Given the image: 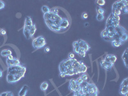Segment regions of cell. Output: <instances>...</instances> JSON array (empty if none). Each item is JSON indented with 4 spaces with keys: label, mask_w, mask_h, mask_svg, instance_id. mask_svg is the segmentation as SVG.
I'll return each instance as SVG.
<instances>
[{
    "label": "cell",
    "mask_w": 128,
    "mask_h": 96,
    "mask_svg": "<svg viewBox=\"0 0 128 96\" xmlns=\"http://www.w3.org/2000/svg\"><path fill=\"white\" fill-rule=\"evenodd\" d=\"M80 85H78L75 79H71L70 80V82H69V90H71V92H75L76 91H78L80 88Z\"/></svg>",
    "instance_id": "5"
},
{
    "label": "cell",
    "mask_w": 128,
    "mask_h": 96,
    "mask_svg": "<svg viewBox=\"0 0 128 96\" xmlns=\"http://www.w3.org/2000/svg\"><path fill=\"white\" fill-rule=\"evenodd\" d=\"M100 65H101V66L103 69L106 70V71H110V69H111V68L113 67V65L106 62L105 60L101 61V62H100Z\"/></svg>",
    "instance_id": "8"
},
{
    "label": "cell",
    "mask_w": 128,
    "mask_h": 96,
    "mask_svg": "<svg viewBox=\"0 0 128 96\" xmlns=\"http://www.w3.org/2000/svg\"><path fill=\"white\" fill-rule=\"evenodd\" d=\"M36 30H37V28H36V25L35 24H33L32 27H31L30 30V32H29V35H30V37L32 38V37H33V35L35 33Z\"/></svg>",
    "instance_id": "13"
},
{
    "label": "cell",
    "mask_w": 128,
    "mask_h": 96,
    "mask_svg": "<svg viewBox=\"0 0 128 96\" xmlns=\"http://www.w3.org/2000/svg\"><path fill=\"white\" fill-rule=\"evenodd\" d=\"M108 31L106 30V29H105L103 32H101V37L104 39V38H105V37H106L107 36H108Z\"/></svg>",
    "instance_id": "25"
},
{
    "label": "cell",
    "mask_w": 128,
    "mask_h": 96,
    "mask_svg": "<svg viewBox=\"0 0 128 96\" xmlns=\"http://www.w3.org/2000/svg\"><path fill=\"white\" fill-rule=\"evenodd\" d=\"M97 12L99 14H103L104 15V13L105 12V10L103 9V8H101V7H99L97 9Z\"/></svg>",
    "instance_id": "27"
},
{
    "label": "cell",
    "mask_w": 128,
    "mask_h": 96,
    "mask_svg": "<svg viewBox=\"0 0 128 96\" xmlns=\"http://www.w3.org/2000/svg\"><path fill=\"white\" fill-rule=\"evenodd\" d=\"M88 17V14L87 13H86V12H84V13L82 14V17L83 19H87Z\"/></svg>",
    "instance_id": "34"
},
{
    "label": "cell",
    "mask_w": 128,
    "mask_h": 96,
    "mask_svg": "<svg viewBox=\"0 0 128 96\" xmlns=\"http://www.w3.org/2000/svg\"><path fill=\"white\" fill-rule=\"evenodd\" d=\"M81 78H82V79L83 80V81H86V80L88 79V76L87 75H86V74H83V75H82Z\"/></svg>",
    "instance_id": "33"
},
{
    "label": "cell",
    "mask_w": 128,
    "mask_h": 96,
    "mask_svg": "<svg viewBox=\"0 0 128 96\" xmlns=\"http://www.w3.org/2000/svg\"><path fill=\"white\" fill-rule=\"evenodd\" d=\"M78 44H79V48H83L85 49V50L86 51V52L88 51L90 49V46L88 45L87 42H85L83 40H79L78 41Z\"/></svg>",
    "instance_id": "7"
},
{
    "label": "cell",
    "mask_w": 128,
    "mask_h": 96,
    "mask_svg": "<svg viewBox=\"0 0 128 96\" xmlns=\"http://www.w3.org/2000/svg\"><path fill=\"white\" fill-rule=\"evenodd\" d=\"M76 83H78V85H82L83 83V82H84V81L83 80L82 78H81V77H79V78H78V79H76Z\"/></svg>",
    "instance_id": "28"
},
{
    "label": "cell",
    "mask_w": 128,
    "mask_h": 96,
    "mask_svg": "<svg viewBox=\"0 0 128 96\" xmlns=\"http://www.w3.org/2000/svg\"><path fill=\"white\" fill-rule=\"evenodd\" d=\"M50 51V47H46L44 49V52L45 53H49Z\"/></svg>",
    "instance_id": "35"
},
{
    "label": "cell",
    "mask_w": 128,
    "mask_h": 96,
    "mask_svg": "<svg viewBox=\"0 0 128 96\" xmlns=\"http://www.w3.org/2000/svg\"><path fill=\"white\" fill-rule=\"evenodd\" d=\"M73 49H74V53H76L78 54V53H79V46L78 41H75V42H73Z\"/></svg>",
    "instance_id": "16"
},
{
    "label": "cell",
    "mask_w": 128,
    "mask_h": 96,
    "mask_svg": "<svg viewBox=\"0 0 128 96\" xmlns=\"http://www.w3.org/2000/svg\"><path fill=\"white\" fill-rule=\"evenodd\" d=\"M128 49H126L124 51V52L123 53L122 56V60H123V62L124 64L126 67L128 68Z\"/></svg>",
    "instance_id": "11"
},
{
    "label": "cell",
    "mask_w": 128,
    "mask_h": 96,
    "mask_svg": "<svg viewBox=\"0 0 128 96\" xmlns=\"http://www.w3.org/2000/svg\"><path fill=\"white\" fill-rule=\"evenodd\" d=\"M41 10H42V12H43L44 14H47V13H49V12H51V9H49L47 6H46V5L42 6V9H41Z\"/></svg>",
    "instance_id": "20"
},
{
    "label": "cell",
    "mask_w": 128,
    "mask_h": 96,
    "mask_svg": "<svg viewBox=\"0 0 128 96\" xmlns=\"http://www.w3.org/2000/svg\"><path fill=\"white\" fill-rule=\"evenodd\" d=\"M105 0H97V1H96V3L97 4L99 7H102V6H104L105 5Z\"/></svg>",
    "instance_id": "26"
},
{
    "label": "cell",
    "mask_w": 128,
    "mask_h": 96,
    "mask_svg": "<svg viewBox=\"0 0 128 96\" xmlns=\"http://www.w3.org/2000/svg\"><path fill=\"white\" fill-rule=\"evenodd\" d=\"M74 54L73 53H70L69 54V59H74Z\"/></svg>",
    "instance_id": "31"
},
{
    "label": "cell",
    "mask_w": 128,
    "mask_h": 96,
    "mask_svg": "<svg viewBox=\"0 0 128 96\" xmlns=\"http://www.w3.org/2000/svg\"><path fill=\"white\" fill-rule=\"evenodd\" d=\"M112 20H113V14L111 13L108 18L106 20V27H108V26H111V22H112Z\"/></svg>",
    "instance_id": "17"
},
{
    "label": "cell",
    "mask_w": 128,
    "mask_h": 96,
    "mask_svg": "<svg viewBox=\"0 0 128 96\" xmlns=\"http://www.w3.org/2000/svg\"><path fill=\"white\" fill-rule=\"evenodd\" d=\"M26 72V68L21 65L8 67L7 81L9 83H14L23 78Z\"/></svg>",
    "instance_id": "1"
},
{
    "label": "cell",
    "mask_w": 128,
    "mask_h": 96,
    "mask_svg": "<svg viewBox=\"0 0 128 96\" xmlns=\"http://www.w3.org/2000/svg\"><path fill=\"white\" fill-rule=\"evenodd\" d=\"M109 56H110V62L113 65L116 62L117 56L115 55H114V54H109Z\"/></svg>",
    "instance_id": "21"
},
{
    "label": "cell",
    "mask_w": 128,
    "mask_h": 96,
    "mask_svg": "<svg viewBox=\"0 0 128 96\" xmlns=\"http://www.w3.org/2000/svg\"><path fill=\"white\" fill-rule=\"evenodd\" d=\"M122 44H123V43L120 41L119 39H117V40H114V41H111V44H112V46L115 47H119V46H121Z\"/></svg>",
    "instance_id": "14"
},
{
    "label": "cell",
    "mask_w": 128,
    "mask_h": 96,
    "mask_svg": "<svg viewBox=\"0 0 128 96\" xmlns=\"http://www.w3.org/2000/svg\"><path fill=\"white\" fill-rule=\"evenodd\" d=\"M1 55L3 57H8L9 56L12 55V51L10 49H3L1 52Z\"/></svg>",
    "instance_id": "12"
},
{
    "label": "cell",
    "mask_w": 128,
    "mask_h": 96,
    "mask_svg": "<svg viewBox=\"0 0 128 96\" xmlns=\"http://www.w3.org/2000/svg\"><path fill=\"white\" fill-rule=\"evenodd\" d=\"M86 53H85V52H79L78 53V55H79V56L80 57H82V58H84L86 56Z\"/></svg>",
    "instance_id": "30"
},
{
    "label": "cell",
    "mask_w": 128,
    "mask_h": 96,
    "mask_svg": "<svg viewBox=\"0 0 128 96\" xmlns=\"http://www.w3.org/2000/svg\"><path fill=\"white\" fill-rule=\"evenodd\" d=\"M2 76H3V71L1 69H0V78H2Z\"/></svg>",
    "instance_id": "38"
},
{
    "label": "cell",
    "mask_w": 128,
    "mask_h": 96,
    "mask_svg": "<svg viewBox=\"0 0 128 96\" xmlns=\"http://www.w3.org/2000/svg\"><path fill=\"white\" fill-rule=\"evenodd\" d=\"M6 63H7V65H8V67L18 65H20L21 64L19 60L17 59V58H14L13 59H11V60L7 59Z\"/></svg>",
    "instance_id": "6"
},
{
    "label": "cell",
    "mask_w": 128,
    "mask_h": 96,
    "mask_svg": "<svg viewBox=\"0 0 128 96\" xmlns=\"http://www.w3.org/2000/svg\"><path fill=\"white\" fill-rule=\"evenodd\" d=\"M69 26V21L67 18H63L60 24V28L62 30L66 29Z\"/></svg>",
    "instance_id": "9"
},
{
    "label": "cell",
    "mask_w": 128,
    "mask_h": 96,
    "mask_svg": "<svg viewBox=\"0 0 128 96\" xmlns=\"http://www.w3.org/2000/svg\"><path fill=\"white\" fill-rule=\"evenodd\" d=\"M120 94L125 96L128 94V86H124V87H120L119 90Z\"/></svg>",
    "instance_id": "15"
},
{
    "label": "cell",
    "mask_w": 128,
    "mask_h": 96,
    "mask_svg": "<svg viewBox=\"0 0 128 96\" xmlns=\"http://www.w3.org/2000/svg\"><path fill=\"white\" fill-rule=\"evenodd\" d=\"M5 7V3H4V1H1V0H0V10L3 9Z\"/></svg>",
    "instance_id": "29"
},
{
    "label": "cell",
    "mask_w": 128,
    "mask_h": 96,
    "mask_svg": "<svg viewBox=\"0 0 128 96\" xmlns=\"http://www.w3.org/2000/svg\"><path fill=\"white\" fill-rule=\"evenodd\" d=\"M46 39L43 36H39L34 39L32 42L33 47L35 49H41L46 46Z\"/></svg>",
    "instance_id": "3"
},
{
    "label": "cell",
    "mask_w": 128,
    "mask_h": 96,
    "mask_svg": "<svg viewBox=\"0 0 128 96\" xmlns=\"http://www.w3.org/2000/svg\"><path fill=\"white\" fill-rule=\"evenodd\" d=\"M14 58V56H12V55H10V56H9L8 57H7V59L11 60V59H13Z\"/></svg>",
    "instance_id": "37"
},
{
    "label": "cell",
    "mask_w": 128,
    "mask_h": 96,
    "mask_svg": "<svg viewBox=\"0 0 128 96\" xmlns=\"http://www.w3.org/2000/svg\"><path fill=\"white\" fill-rule=\"evenodd\" d=\"M44 18L46 25L49 28L51 26L60 27V24L63 19L58 14H54L51 11L47 14H44Z\"/></svg>",
    "instance_id": "2"
},
{
    "label": "cell",
    "mask_w": 128,
    "mask_h": 96,
    "mask_svg": "<svg viewBox=\"0 0 128 96\" xmlns=\"http://www.w3.org/2000/svg\"><path fill=\"white\" fill-rule=\"evenodd\" d=\"M128 34L127 33H124L122 34L120 37L119 38V40L120 41H121L122 43H124L125 42H126L127 40H128Z\"/></svg>",
    "instance_id": "19"
},
{
    "label": "cell",
    "mask_w": 128,
    "mask_h": 96,
    "mask_svg": "<svg viewBox=\"0 0 128 96\" xmlns=\"http://www.w3.org/2000/svg\"><path fill=\"white\" fill-rule=\"evenodd\" d=\"M96 19H97V20L98 21H102L104 20V19H105V16L103 14H98L97 15V17H96Z\"/></svg>",
    "instance_id": "23"
},
{
    "label": "cell",
    "mask_w": 128,
    "mask_h": 96,
    "mask_svg": "<svg viewBox=\"0 0 128 96\" xmlns=\"http://www.w3.org/2000/svg\"><path fill=\"white\" fill-rule=\"evenodd\" d=\"M48 87H49V85H48V83L46 82V81L42 83L41 85V88L42 91H46Z\"/></svg>",
    "instance_id": "18"
},
{
    "label": "cell",
    "mask_w": 128,
    "mask_h": 96,
    "mask_svg": "<svg viewBox=\"0 0 128 96\" xmlns=\"http://www.w3.org/2000/svg\"><path fill=\"white\" fill-rule=\"evenodd\" d=\"M1 34L3 35H6V34H7V32H6V31H5V30H4V29H2L1 30Z\"/></svg>",
    "instance_id": "36"
},
{
    "label": "cell",
    "mask_w": 128,
    "mask_h": 96,
    "mask_svg": "<svg viewBox=\"0 0 128 96\" xmlns=\"http://www.w3.org/2000/svg\"><path fill=\"white\" fill-rule=\"evenodd\" d=\"M51 11L53 13H54V14H58V9L57 8H54V9H53V10H51Z\"/></svg>",
    "instance_id": "32"
},
{
    "label": "cell",
    "mask_w": 128,
    "mask_h": 96,
    "mask_svg": "<svg viewBox=\"0 0 128 96\" xmlns=\"http://www.w3.org/2000/svg\"><path fill=\"white\" fill-rule=\"evenodd\" d=\"M124 86H128V78H126L123 79V81H122L121 85L120 87H124Z\"/></svg>",
    "instance_id": "22"
},
{
    "label": "cell",
    "mask_w": 128,
    "mask_h": 96,
    "mask_svg": "<svg viewBox=\"0 0 128 96\" xmlns=\"http://www.w3.org/2000/svg\"><path fill=\"white\" fill-rule=\"evenodd\" d=\"M29 88L27 85H24L22 87V88L21 89L20 92L19 93V96H26L27 94Z\"/></svg>",
    "instance_id": "10"
},
{
    "label": "cell",
    "mask_w": 128,
    "mask_h": 96,
    "mask_svg": "<svg viewBox=\"0 0 128 96\" xmlns=\"http://www.w3.org/2000/svg\"></svg>",
    "instance_id": "39"
},
{
    "label": "cell",
    "mask_w": 128,
    "mask_h": 96,
    "mask_svg": "<svg viewBox=\"0 0 128 96\" xmlns=\"http://www.w3.org/2000/svg\"><path fill=\"white\" fill-rule=\"evenodd\" d=\"M33 23L32 21V19L30 16H27L25 18V22H24V35L25 36L26 39H30V35H29V32L30 30L31 27L33 26Z\"/></svg>",
    "instance_id": "4"
},
{
    "label": "cell",
    "mask_w": 128,
    "mask_h": 96,
    "mask_svg": "<svg viewBox=\"0 0 128 96\" xmlns=\"http://www.w3.org/2000/svg\"><path fill=\"white\" fill-rule=\"evenodd\" d=\"M0 96H14V94L12 92H6L1 94Z\"/></svg>",
    "instance_id": "24"
}]
</instances>
